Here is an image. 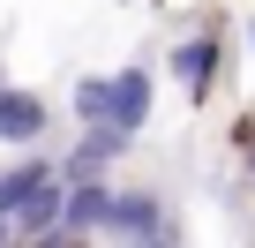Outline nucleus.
<instances>
[{"instance_id":"obj_1","label":"nucleus","mask_w":255,"mask_h":248,"mask_svg":"<svg viewBox=\"0 0 255 248\" xmlns=\"http://www.w3.org/2000/svg\"><path fill=\"white\" fill-rule=\"evenodd\" d=\"M150 105H158V75H150V68H120V75H105V128H113V136L135 143V136L150 128Z\"/></svg>"},{"instance_id":"obj_2","label":"nucleus","mask_w":255,"mask_h":248,"mask_svg":"<svg viewBox=\"0 0 255 248\" xmlns=\"http://www.w3.org/2000/svg\"><path fill=\"white\" fill-rule=\"evenodd\" d=\"M120 151H128V136H113V128H83V143H75L53 173H60V188H90V181H98Z\"/></svg>"},{"instance_id":"obj_3","label":"nucleus","mask_w":255,"mask_h":248,"mask_svg":"<svg viewBox=\"0 0 255 248\" xmlns=\"http://www.w3.org/2000/svg\"><path fill=\"white\" fill-rule=\"evenodd\" d=\"M45 120H53V105L38 98V90H0V143H38L45 136Z\"/></svg>"},{"instance_id":"obj_4","label":"nucleus","mask_w":255,"mask_h":248,"mask_svg":"<svg viewBox=\"0 0 255 248\" xmlns=\"http://www.w3.org/2000/svg\"><path fill=\"white\" fill-rule=\"evenodd\" d=\"M218 53H225L218 38H180V45L165 53V68H173V83H180L188 98H203V90H210V75H218Z\"/></svg>"},{"instance_id":"obj_5","label":"nucleus","mask_w":255,"mask_h":248,"mask_svg":"<svg viewBox=\"0 0 255 248\" xmlns=\"http://www.w3.org/2000/svg\"><path fill=\"white\" fill-rule=\"evenodd\" d=\"M45 181H60V173H53V158H38V151H30V158H15V166H0V218H15Z\"/></svg>"},{"instance_id":"obj_6","label":"nucleus","mask_w":255,"mask_h":248,"mask_svg":"<svg viewBox=\"0 0 255 248\" xmlns=\"http://www.w3.org/2000/svg\"><path fill=\"white\" fill-rule=\"evenodd\" d=\"M68 105H75V120H83V128H105V75H75Z\"/></svg>"},{"instance_id":"obj_7","label":"nucleus","mask_w":255,"mask_h":248,"mask_svg":"<svg viewBox=\"0 0 255 248\" xmlns=\"http://www.w3.org/2000/svg\"><path fill=\"white\" fill-rule=\"evenodd\" d=\"M0 90H8V68H0Z\"/></svg>"},{"instance_id":"obj_8","label":"nucleus","mask_w":255,"mask_h":248,"mask_svg":"<svg viewBox=\"0 0 255 248\" xmlns=\"http://www.w3.org/2000/svg\"><path fill=\"white\" fill-rule=\"evenodd\" d=\"M248 45H255V23H248Z\"/></svg>"},{"instance_id":"obj_9","label":"nucleus","mask_w":255,"mask_h":248,"mask_svg":"<svg viewBox=\"0 0 255 248\" xmlns=\"http://www.w3.org/2000/svg\"><path fill=\"white\" fill-rule=\"evenodd\" d=\"M248 166H255V143H248Z\"/></svg>"}]
</instances>
